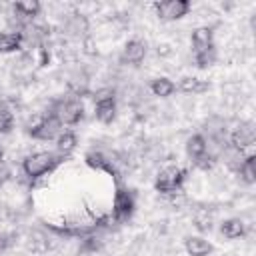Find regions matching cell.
<instances>
[{
    "label": "cell",
    "mask_w": 256,
    "mask_h": 256,
    "mask_svg": "<svg viewBox=\"0 0 256 256\" xmlns=\"http://www.w3.org/2000/svg\"><path fill=\"white\" fill-rule=\"evenodd\" d=\"M144 56H146V44L142 40H136L134 38V40H128L126 42V46H124V50L120 54V62L122 64L136 66V64H140L144 60Z\"/></svg>",
    "instance_id": "9c48e42d"
},
{
    "label": "cell",
    "mask_w": 256,
    "mask_h": 256,
    "mask_svg": "<svg viewBox=\"0 0 256 256\" xmlns=\"http://www.w3.org/2000/svg\"><path fill=\"white\" fill-rule=\"evenodd\" d=\"M0 170H2V154H0Z\"/></svg>",
    "instance_id": "4316f807"
},
{
    "label": "cell",
    "mask_w": 256,
    "mask_h": 256,
    "mask_svg": "<svg viewBox=\"0 0 256 256\" xmlns=\"http://www.w3.org/2000/svg\"><path fill=\"white\" fill-rule=\"evenodd\" d=\"M14 128V112L10 108H0V134H10Z\"/></svg>",
    "instance_id": "44dd1931"
},
{
    "label": "cell",
    "mask_w": 256,
    "mask_h": 256,
    "mask_svg": "<svg viewBox=\"0 0 256 256\" xmlns=\"http://www.w3.org/2000/svg\"><path fill=\"white\" fill-rule=\"evenodd\" d=\"M0 154H2V144H0Z\"/></svg>",
    "instance_id": "83f0119b"
},
{
    "label": "cell",
    "mask_w": 256,
    "mask_h": 256,
    "mask_svg": "<svg viewBox=\"0 0 256 256\" xmlns=\"http://www.w3.org/2000/svg\"><path fill=\"white\" fill-rule=\"evenodd\" d=\"M184 182V170L178 166H166L156 176V190L162 194H172L182 188Z\"/></svg>",
    "instance_id": "3957f363"
},
{
    "label": "cell",
    "mask_w": 256,
    "mask_h": 256,
    "mask_svg": "<svg viewBox=\"0 0 256 256\" xmlns=\"http://www.w3.org/2000/svg\"><path fill=\"white\" fill-rule=\"evenodd\" d=\"M184 248L190 256H208L212 252V244L202 236H190L184 242Z\"/></svg>",
    "instance_id": "4fadbf2b"
},
{
    "label": "cell",
    "mask_w": 256,
    "mask_h": 256,
    "mask_svg": "<svg viewBox=\"0 0 256 256\" xmlns=\"http://www.w3.org/2000/svg\"><path fill=\"white\" fill-rule=\"evenodd\" d=\"M78 140H76V134L70 132V130H62V134L56 138V154L58 156H68L74 148H76Z\"/></svg>",
    "instance_id": "9a60e30c"
},
{
    "label": "cell",
    "mask_w": 256,
    "mask_h": 256,
    "mask_svg": "<svg viewBox=\"0 0 256 256\" xmlns=\"http://www.w3.org/2000/svg\"><path fill=\"white\" fill-rule=\"evenodd\" d=\"M156 14L160 20H180L190 12V2L188 0H164L154 4Z\"/></svg>",
    "instance_id": "5b68a950"
},
{
    "label": "cell",
    "mask_w": 256,
    "mask_h": 256,
    "mask_svg": "<svg viewBox=\"0 0 256 256\" xmlns=\"http://www.w3.org/2000/svg\"><path fill=\"white\" fill-rule=\"evenodd\" d=\"M256 140V130H254V124L252 122H244L240 124L232 136H230V146L236 150V152H244L246 148H250Z\"/></svg>",
    "instance_id": "8992f818"
},
{
    "label": "cell",
    "mask_w": 256,
    "mask_h": 256,
    "mask_svg": "<svg viewBox=\"0 0 256 256\" xmlns=\"http://www.w3.org/2000/svg\"><path fill=\"white\" fill-rule=\"evenodd\" d=\"M62 124L52 116V114H48V116H44L38 124H34L32 128H30V136L34 138V140H42V142H50V140H56L60 134H62Z\"/></svg>",
    "instance_id": "277c9868"
},
{
    "label": "cell",
    "mask_w": 256,
    "mask_h": 256,
    "mask_svg": "<svg viewBox=\"0 0 256 256\" xmlns=\"http://www.w3.org/2000/svg\"><path fill=\"white\" fill-rule=\"evenodd\" d=\"M220 232H222L226 238L234 240V238H240V236L246 234V224H244L240 218H228V220L222 222Z\"/></svg>",
    "instance_id": "2e32d148"
},
{
    "label": "cell",
    "mask_w": 256,
    "mask_h": 256,
    "mask_svg": "<svg viewBox=\"0 0 256 256\" xmlns=\"http://www.w3.org/2000/svg\"><path fill=\"white\" fill-rule=\"evenodd\" d=\"M238 174L244 178V182L248 184H254L256 182V156L254 154H248L240 166H238Z\"/></svg>",
    "instance_id": "ffe728a7"
},
{
    "label": "cell",
    "mask_w": 256,
    "mask_h": 256,
    "mask_svg": "<svg viewBox=\"0 0 256 256\" xmlns=\"http://www.w3.org/2000/svg\"><path fill=\"white\" fill-rule=\"evenodd\" d=\"M62 156H58L56 152H48V150H42V152H34V154H28L22 162V170L28 178H40L48 172H52L58 164H60Z\"/></svg>",
    "instance_id": "6da1fadb"
},
{
    "label": "cell",
    "mask_w": 256,
    "mask_h": 256,
    "mask_svg": "<svg viewBox=\"0 0 256 256\" xmlns=\"http://www.w3.org/2000/svg\"><path fill=\"white\" fill-rule=\"evenodd\" d=\"M52 114L62 126H74L82 120L84 116V106L80 102V98L70 96V98H60L58 102H54L52 110L48 112Z\"/></svg>",
    "instance_id": "7a4b0ae2"
},
{
    "label": "cell",
    "mask_w": 256,
    "mask_h": 256,
    "mask_svg": "<svg viewBox=\"0 0 256 256\" xmlns=\"http://www.w3.org/2000/svg\"><path fill=\"white\" fill-rule=\"evenodd\" d=\"M150 90H152V94L154 96H160V98H168L174 90H176V84L170 80V78H154L152 82H150Z\"/></svg>",
    "instance_id": "d6986e66"
},
{
    "label": "cell",
    "mask_w": 256,
    "mask_h": 256,
    "mask_svg": "<svg viewBox=\"0 0 256 256\" xmlns=\"http://www.w3.org/2000/svg\"><path fill=\"white\" fill-rule=\"evenodd\" d=\"M112 212H114V218L118 222L128 220L132 216V212H134V196L128 190H118L116 196H114Z\"/></svg>",
    "instance_id": "ba28073f"
},
{
    "label": "cell",
    "mask_w": 256,
    "mask_h": 256,
    "mask_svg": "<svg viewBox=\"0 0 256 256\" xmlns=\"http://www.w3.org/2000/svg\"><path fill=\"white\" fill-rule=\"evenodd\" d=\"M94 102H100V100H108V98H116V92H114V88H100V90H96L94 92Z\"/></svg>",
    "instance_id": "d4e9b609"
},
{
    "label": "cell",
    "mask_w": 256,
    "mask_h": 256,
    "mask_svg": "<svg viewBox=\"0 0 256 256\" xmlns=\"http://www.w3.org/2000/svg\"><path fill=\"white\" fill-rule=\"evenodd\" d=\"M208 152V142L202 134H194L186 140V154L190 156L192 162H196L198 158H202Z\"/></svg>",
    "instance_id": "7c38bea8"
},
{
    "label": "cell",
    "mask_w": 256,
    "mask_h": 256,
    "mask_svg": "<svg viewBox=\"0 0 256 256\" xmlns=\"http://www.w3.org/2000/svg\"><path fill=\"white\" fill-rule=\"evenodd\" d=\"M12 8H14V14H18L22 20L32 22V18L38 16V12H40L42 6H40L38 0H26V2H16Z\"/></svg>",
    "instance_id": "5bb4252c"
},
{
    "label": "cell",
    "mask_w": 256,
    "mask_h": 256,
    "mask_svg": "<svg viewBox=\"0 0 256 256\" xmlns=\"http://www.w3.org/2000/svg\"><path fill=\"white\" fill-rule=\"evenodd\" d=\"M192 52H194V56L214 52V32H212V28L200 26L192 32Z\"/></svg>",
    "instance_id": "52a82bcc"
},
{
    "label": "cell",
    "mask_w": 256,
    "mask_h": 256,
    "mask_svg": "<svg viewBox=\"0 0 256 256\" xmlns=\"http://www.w3.org/2000/svg\"><path fill=\"white\" fill-rule=\"evenodd\" d=\"M212 220H210V216H208V212H198L196 216H194V224H196V228L198 230H202V232H208L210 228H212V224H210Z\"/></svg>",
    "instance_id": "7402d4cb"
},
{
    "label": "cell",
    "mask_w": 256,
    "mask_h": 256,
    "mask_svg": "<svg viewBox=\"0 0 256 256\" xmlns=\"http://www.w3.org/2000/svg\"><path fill=\"white\" fill-rule=\"evenodd\" d=\"M22 48V36L20 32H0V54L16 52Z\"/></svg>",
    "instance_id": "e0dca14e"
},
{
    "label": "cell",
    "mask_w": 256,
    "mask_h": 256,
    "mask_svg": "<svg viewBox=\"0 0 256 256\" xmlns=\"http://www.w3.org/2000/svg\"><path fill=\"white\" fill-rule=\"evenodd\" d=\"M216 60V52H208V54H202V56H194V62L198 68H206V66H212Z\"/></svg>",
    "instance_id": "cb8c5ba5"
},
{
    "label": "cell",
    "mask_w": 256,
    "mask_h": 256,
    "mask_svg": "<svg viewBox=\"0 0 256 256\" xmlns=\"http://www.w3.org/2000/svg\"><path fill=\"white\" fill-rule=\"evenodd\" d=\"M8 244H10L8 236H6V234H0V250H4V248H6Z\"/></svg>",
    "instance_id": "484cf974"
},
{
    "label": "cell",
    "mask_w": 256,
    "mask_h": 256,
    "mask_svg": "<svg viewBox=\"0 0 256 256\" xmlns=\"http://www.w3.org/2000/svg\"><path fill=\"white\" fill-rule=\"evenodd\" d=\"M86 162H88L92 168H108V160H106L102 154H98V152L86 154Z\"/></svg>",
    "instance_id": "603a6c76"
},
{
    "label": "cell",
    "mask_w": 256,
    "mask_h": 256,
    "mask_svg": "<svg viewBox=\"0 0 256 256\" xmlns=\"http://www.w3.org/2000/svg\"><path fill=\"white\" fill-rule=\"evenodd\" d=\"M64 32L72 38H80L88 32V20L82 14H70L64 20Z\"/></svg>",
    "instance_id": "30bf717a"
},
{
    "label": "cell",
    "mask_w": 256,
    "mask_h": 256,
    "mask_svg": "<svg viewBox=\"0 0 256 256\" xmlns=\"http://www.w3.org/2000/svg\"><path fill=\"white\" fill-rule=\"evenodd\" d=\"M178 88L186 94H202V92L208 90V82H204L200 78H194V76H186V78L180 80Z\"/></svg>",
    "instance_id": "ac0fdd59"
},
{
    "label": "cell",
    "mask_w": 256,
    "mask_h": 256,
    "mask_svg": "<svg viewBox=\"0 0 256 256\" xmlns=\"http://www.w3.org/2000/svg\"><path fill=\"white\" fill-rule=\"evenodd\" d=\"M94 114L102 124H110L116 118V98L94 102Z\"/></svg>",
    "instance_id": "8fae6325"
}]
</instances>
